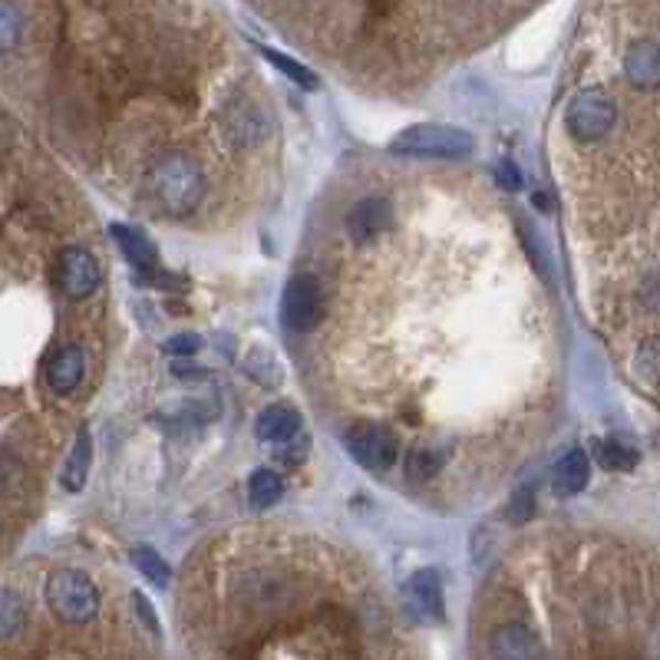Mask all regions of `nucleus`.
<instances>
[{
  "label": "nucleus",
  "instance_id": "nucleus-15",
  "mask_svg": "<svg viewBox=\"0 0 660 660\" xmlns=\"http://www.w3.org/2000/svg\"><path fill=\"white\" fill-rule=\"evenodd\" d=\"M255 433H258L261 443H288V440H294L301 433V413L294 407L274 403V407L258 413Z\"/></svg>",
  "mask_w": 660,
  "mask_h": 660
},
{
  "label": "nucleus",
  "instance_id": "nucleus-22",
  "mask_svg": "<svg viewBox=\"0 0 660 660\" xmlns=\"http://www.w3.org/2000/svg\"><path fill=\"white\" fill-rule=\"evenodd\" d=\"M261 53H264V59H268V63H274V66H278V69H281V73H284L291 83H297L301 89H317V76H314L307 66H301L297 59H291V56H284V53L271 50V46H264Z\"/></svg>",
  "mask_w": 660,
  "mask_h": 660
},
{
  "label": "nucleus",
  "instance_id": "nucleus-29",
  "mask_svg": "<svg viewBox=\"0 0 660 660\" xmlns=\"http://www.w3.org/2000/svg\"><path fill=\"white\" fill-rule=\"evenodd\" d=\"M499 182H502L506 188H519V172H516L512 162H502V165H499Z\"/></svg>",
  "mask_w": 660,
  "mask_h": 660
},
{
  "label": "nucleus",
  "instance_id": "nucleus-23",
  "mask_svg": "<svg viewBox=\"0 0 660 660\" xmlns=\"http://www.w3.org/2000/svg\"><path fill=\"white\" fill-rule=\"evenodd\" d=\"M20 30H23V17H20L17 3H13V0H3V3H0V46H3V50H13Z\"/></svg>",
  "mask_w": 660,
  "mask_h": 660
},
{
  "label": "nucleus",
  "instance_id": "nucleus-28",
  "mask_svg": "<svg viewBox=\"0 0 660 660\" xmlns=\"http://www.w3.org/2000/svg\"><path fill=\"white\" fill-rule=\"evenodd\" d=\"M132 602H136V608H139V618H142V625H145L152 635H159V621H155V615H152L149 602H145L142 595H132Z\"/></svg>",
  "mask_w": 660,
  "mask_h": 660
},
{
  "label": "nucleus",
  "instance_id": "nucleus-20",
  "mask_svg": "<svg viewBox=\"0 0 660 660\" xmlns=\"http://www.w3.org/2000/svg\"><path fill=\"white\" fill-rule=\"evenodd\" d=\"M129 559H132V565H136L152 585L165 588V585L172 582V569H169V562H165L155 549H149V545H132Z\"/></svg>",
  "mask_w": 660,
  "mask_h": 660
},
{
  "label": "nucleus",
  "instance_id": "nucleus-3",
  "mask_svg": "<svg viewBox=\"0 0 660 660\" xmlns=\"http://www.w3.org/2000/svg\"><path fill=\"white\" fill-rule=\"evenodd\" d=\"M46 605L63 625H89L99 615V592L89 575L59 569L46 578Z\"/></svg>",
  "mask_w": 660,
  "mask_h": 660
},
{
  "label": "nucleus",
  "instance_id": "nucleus-25",
  "mask_svg": "<svg viewBox=\"0 0 660 660\" xmlns=\"http://www.w3.org/2000/svg\"><path fill=\"white\" fill-rule=\"evenodd\" d=\"M509 522L512 526H526L532 516H535V493L532 489H519L516 496H512V502H509Z\"/></svg>",
  "mask_w": 660,
  "mask_h": 660
},
{
  "label": "nucleus",
  "instance_id": "nucleus-12",
  "mask_svg": "<svg viewBox=\"0 0 660 660\" xmlns=\"http://www.w3.org/2000/svg\"><path fill=\"white\" fill-rule=\"evenodd\" d=\"M83 374H86V357L79 347L66 344L59 347L46 364H43V380H46V390L53 397H69L79 383H83Z\"/></svg>",
  "mask_w": 660,
  "mask_h": 660
},
{
  "label": "nucleus",
  "instance_id": "nucleus-18",
  "mask_svg": "<svg viewBox=\"0 0 660 660\" xmlns=\"http://www.w3.org/2000/svg\"><path fill=\"white\" fill-rule=\"evenodd\" d=\"M443 463H446V453H443V450L420 443V446L410 450L403 469H407V479H410V483H430L433 476H440Z\"/></svg>",
  "mask_w": 660,
  "mask_h": 660
},
{
  "label": "nucleus",
  "instance_id": "nucleus-4",
  "mask_svg": "<svg viewBox=\"0 0 660 660\" xmlns=\"http://www.w3.org/2000/svg\"><path fill=\"white\" fill-rule=\"evenodd\" d=\"M618 122V106L615 99L598 89V86H588L582 93L572 96L569 109H565V129L582 139V142H598L605 139Z\"/></svg>",
  "mask_w": 660,
  "mask_h": 660
},
{
  "label": "nucleus",
  "instance_id": "nucleus-7",
  "mask_svg": "<svg viewBox=\"0 0 660 660\" xmlns=\"http://www.w3.org/2000/svg\"><path fill=\"white\" fill-rule=\"evenodd\" d=\"M403 608L413 621H423V625L443 621L446 605H443V578L436 569H423L403 582Z\"/></svg>",
  "mask_w": 660,
  "mask_h": 660
},
{
  "label": "nucleus",
  "instance_id": "nucleus-10",
  "mask_svg": "<svg viewBox=\"0 0 660 660\" xmlns=\"http://www.w3.org/2000/svg\"><path fill=\"white\" fill-rule=\"evenodd\" d=\"M390 225H393V205L383 195H370V198L357 202L347 215V235L354 245L377 241Z\"/></svg>",
  "mask_w": 660,
  "mask_h": 660
},
{
  "label": "nucleus",
  "instance_id": "nucleus-19",
  "mask_svg": "<svg viewBox=\"0 0 660 660\" xmlns=\"http://www.w3.org/2000/svg\"><path fill=\"white\" fill-rule=\"evenodd\" d=\"M284 496V483L274 469H258L248 483V502L251 509H271Z\"/></svg>",
  "mask_w": 660,
  "mask_h": 660
},
{
  "label": "nucleus",
  "instance_id": "nucleus-1",
  "mask_svg": "<svg viewBox=\"0 0 660 660\" xmlns=\"http://www.w3.org/2000/svg\"><path fill=\"white\" fill-rule=\"evenodd\" d=\"M142 185H145L152 208L162 212L165 218H185L205 198V175H202L198 162L178 149L159 152L149 162Z\"/></svg>",
  "mask_w": 660,
  "mask_h": 660
},
{
  "label": "nucleus",
  "instance_id": "nucleus-6",
  "mask_svg": "<svg viewBox=\"0 0 660 660\" xmlns=\"http://www.w3.org/2000/svg\"><path fill=\"white\" fill-rule=\"evenodd\" d=\"M281 314L284 324L297 334H307L317 327L321 314H324V297H321V284L311 274H294L284 288V301H281Z\"/></svg>",
  "mask_w": 660,
  "mask_h": 660
},
{
  "label": "nucleus",
  "instance_id": "nucleus-2",
  "mask_svg": "<svg viewBox=\"0 0 660 660\" xmlns=\"http://www.w3.org/2000/svg\"><path fill=\"white\" fill-rule=\"evenodd\" d=\"M476 149V139L446 122H416L393 136L390 152L407 159H466Z\"/></svg>",
  "mask_w": 660,
  "mask_h": 660
},
{
  "label": "nucleus",
  "instance_id": "nucleus-5",
  "mask_svg": "<svg viewBox=\"0 0 660 660\" xmlns=\"http://www.w3.org/2000/svg\"><path fill=\"white\" fill-rule=\"evenodd\" d=\"M344 446L347 453L354 456L357 466L364 469H390L400 456V443L397 436L387 430V426H377V423H357L354 430H347L344 436Z\"/></svg>",
  "mask_w": 660,
  "mask_h": 660
},
{
  "label": "nucleus",
  "instance_id": "nucleus-27",
  "mask_svg": "<svg viewBox=\"0 0 660 660\" xmlns=\"http://www.w3.org/2000/svg\"><path fill=\"white\" fill-rule=\"evenodd\" d=\"M638 370H641L645 377L658 380L660 377V337L648 340V344L641 347V354H638Z\"/></svg>",
  "mask_w": 660,
  "mask_h": 660
},
{
  "label": "nucleus",
  "instance_id": "nucleus-11",
  "mask_svg": "<svg viewBox=\"0 0 660 660\" xmlns=\"http://www.w3.org/2000/svg\"><path fill=\"white\" fill-rule=\"evenodd\" d=\"M221 132L228 142L235 145H258L264 139V112L248 102V99H235L221 109Z\"/></svg>",
  "mask_w": 660,
  "mask_h": 660
},
{
  "label": "nucleus",
  "instance_id": "nucleus-8",
  "mask_svg": "<svg viewBox=\"0 0 660 660\" xmlns=\"http://www.w3.org/2000/svg\"><path fill=\"white\" fill-rule=\"evenodd\" d=\"M489 658L493 660H545V645L539 635L522 621H502L489 635Z\"/></svg>",
  "mask_w": 660,
  "mask_h": 660
},
{
  "label": "nucleus",
  "instance_id": "nucleus-14",
  "mask_svg": "<svg viewBox=\"0 0 660 660\" xmlns=\"http://www.w3.org/2000/svg\"><path fill=\"white\" fill-rule=\"evenodd\" d=\"M109 235H112V241L119 245L122 258H126L136 271L152 274V271L159 268V251H155V245H152L139 228H132V225H109Z\"/></svg>",
  "mask_w": 660,
  "mask_h": 660
},
{
  "label": "nucleus",
  "instance_id": "nucleus-21",
  "mask_svg": "<svg viewBox=\"0 0 660 660\" xmlns=\"http://www.w3.org/2000/svg\"><path fill=\"white\" fill-rule=\"evenodd\" d=\"M23 625H26V605L17 598L13 588H7L3 598H0V635H3V641H13Z\"/></svg>",
  "mask_w": 660,
  "mask_h": 660
},
{
  "label": "nucleus",
  "instance_id": "nucleus-30",
  "mask_svg": "<svg viewBox=\"0 0 660 660\" xmlns=\"http://www.w3.org/2000/svg\"><path fill=\"white\" fill-rule=\"evenodd\" d=\"M172 374H175L178 380H198V377H205V370H202V367H192V364H172Z\"/></svg>",
  "mask_w": 660,
  "mask_h": 660
},
{
  "label": "nucleus",
  "instance_id": "nucleus-17",
  "mask_svg": "<svg viewBox=\"0 0 660 660\" xmlns=\"http://www.w3.org/2000/svg\"><path fill=\"white\" fill-rule=\"evenodd\" d=\"M89 466H93V436L86 430H79V436L73 440L69 459L63 466V489L79 493L89 479Z\"/></svg>",
  "mask_w": 660,
  "mask_h": 660
},
{
  "label": "nucleus",
  "instance_id": "nucleus-16",
  "mask_svg": "<svg viewBox=\"0 0 660 660\" xmlns=\"http://www.w3.org/2000/svg\"><path fill=\"white\" fill-rule=\"evenodd\" d=\"M588 479H592V463H588L585 450H572L555 466V493L559 496H578L588 486Z\"/></svg>",
  "mask_w": 660,
  "mask_h": 660
},
{
  "label": "nucleus",
  "instance_id": "nucleus-9",
  "mask_svg": "<svg viewBox=\"0 0 660 660\" xmlns=\"http://www.w3.org/2000/svg\"><path fill=\"white\" fill-rule=\"evenodd\" d=\"M56 278H59V288L69 297H89L99 288V264H96V258L86 248L69 245V248L59 251Z\"/></svg>",
  "mask_w": 660,
  "mask_h": 660
},
{
  "label": "nucleus",
  "instance_id": "nucleus-26",
  "mask_svg": "<svg viewBox=\"0 0 660 660\" xmlns=\"http://www.w3.org/2000/svg\"><path fill=\"white\" fill-rule=\"evenodd\" d=\"M162 350L169 357H192L195 350H202V337L198 334H175L162 344Z\"/></svg>",
  "mask_w": 660,
  "mask_h": 660
},
{
  "label": "nucleus",
  "instance_id": "nucleus-24",
  "mask_svg": "<svg viewBox=\"0 0 660 660\" xmlns=\"http://www.w3.org/2000/svg\"><path fill=\"white\" fill-rule=\"evenodd\" d=\"M602 463L608 469H635L638 466V453L628 450V446H621V443H615V440H608L602 446Z\"/></svg>",
  "mask_w": 660,
  "mask_h": 660
},
{
  "label": "nucleus",
  "instance_id": "nucleus-13",
  "mask_svg": "<svg viewBox=\"0 0 660 660\" xmlns=\"http://www.w3.org/2000/svg\"><path fill=\"white\" fill-rule=\"evenodd\" d=\"M625 76L638 89H660V43L635 40L625 53Z\"/></svg>",
  "mask_w": 660,
  "mask_h": 660
}]
</instances>
